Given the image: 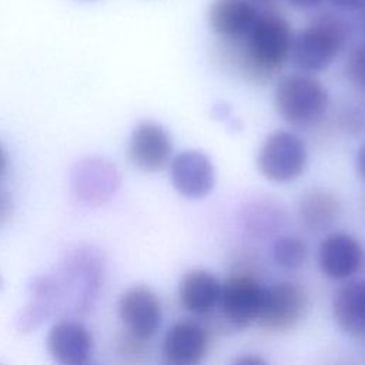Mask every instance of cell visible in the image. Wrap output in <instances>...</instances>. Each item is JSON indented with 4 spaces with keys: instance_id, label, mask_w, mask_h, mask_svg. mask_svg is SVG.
<instances>
[{
    "instance_id": "28",
    "label": "cell",
    "mask_w": 365,
    "mask_h": 365,
    "mask_svg": "<svg viewBox=\"0 0 365 365\" xmlns=\"http://www.w3.org/2000/svg\"><path fill=\"white\" fill-rule=\"evenodd\" d=\"M258 1H268V0H258Z\"/></svg>"
},
{
    "instance_id": "13",
    "label": "cell",
    "mask_w": 365,
    "mask_h": 365,
    "mask_svg": "<svg viewBox=\"0 0 365 365\" xmlns=\"http://www.w3.org/2000/svg\"><path fill=\"white\" fill-rule=\"evenodd\" d=\"M47 349L58 364L84 365L93 356V335L77 318H61L48 331Z\"/></svg>"
},
{
    "instance_id": "25",
    "label": "cell",
    "mask_w": 365,
    "mask_h": 365,
    "mask_svg": "<svg viewBox=\"0 0 365 365\" xmlns=\"http://www.w3.org/2000/svg\"><path fill=\"white\" fill-rule=\"evenodd\" d=\"M9 171V154L0 141V180L7 174Z\"/></svg>"
},
{
    "instance_id": "7",
    "label": "cell",
    "mask_w": 365,
    "mask_h": 365,
    "mask_svg": "<svg viewBox=\"0 0 365 365\" xmlns=\"http://www.w3.org/2000/svg\"><path fill=\"white\" fill-rule=\"evenodd\" d=\"M307 308L305 288L294 281H281L265 287L255 322L268 331H288L302 319Z\"/></svg>"
},
{
    "instance_id": "18",
    "label": "cell",
    "mask_w": 365,
    "mask_h": 365,
    "mask_svg": "<svg viewBox=\"0 0 365 365\" xmlns=\"http://www.w3.org/2000/svg\"><path fill=\"white\" fill-rule=\"evenodd\" d=\"M339 198L325 188L305 191L298 202V215L309 231H324L335 224L341 215Z\"/></svg>"
},
{
    "instance_id": "12",
    "label": "cell",
    "mask_w": 365,
    "mask_h": 365,
    "mask_svg": "<svg viewBox=\"0 0 365 365\" xmlns=\"http://www.w3.org/2000/svg\"><path fill=\"white\" fill-rule=\"evenodd\" d=\"M170 178L175 191L188 200L207 197L215 185V168L210 157L197 150H184L173 155Z\"/></svg>"
},
{
    "instance_id": "9",
    "label": "cell",
    "mask_w": 365,
    "mask_h": 365,
    "mask_svg": "<svg viewBox=\"0 0 365 365\" xmlns=\"http://www.w3.org/2000/svg\"><path fill=\"white\" fill-rule=\"evenodd\" d=\"M265 287L252 275L235 274L222 282L217 309L228 325L241 329L255 322Z\"/></svg>"
},
{
    "instance_id": "2",
    "label": "cell",
    "mask_w": 365,
    "mask_h": 365,
    "mask_svg": "<svg viewBox=\"0 0 365 365\" xmlns=\"http://www.w3.org/2000/svg\"><path fill=\"white\" fill-rule=\"evenodd\" d=\"M292 40V29L285 16L267 9L259 11L254 26L242 38L230 41L238 47L245 71L257 80H267L289 60Z\"/></svg>"
},
{
    "instance_id": "1",
    "label": "cell",
    "mask_w": 365,
    "mask_h": 365,
    "mask_svg": "<svg viewBox=\"0 0 365 365\" xmlns=\"http://www.w3.org/2000/svg\"><path fill=\"white\" fill-rule=\"evenodd\" d=\"M106 275V258L96 245L68 250L57 267L43 274L56 309V319L80 318L97 304Z\"/></svg>"
},
{
    "instance_id": "8",
    "label": "cell",
    "mask_w": 365,
    "mask_h": 365,
    "mask_svg": "<svg viewBox=\"0 0 365 365\" xmlns=\"http://www.w3.org/2000/svg\"><path fill=\"white\" fill-rule=\"evenodd\" d=\"M118 317L127 336L144 344L160 329L163 307L151 288L145 285H134L120 295Z\"/></svg>"
},
{
    "instance_id": "14",
    "label": "cell",
    "mask_w": 365,
    "mask_h": 365,
    "mask_svg": "<svg viewBox=\"0 0 365 365\" xmlns=\"http://www.w3.org/2000/svg\"><path fill=\"white\" fill-rule=\"evenodd\" d=\"M364 248L346 232H331L319 244L318 264L322 274L331 279L352 278L364 265Z\"/></svg>"
},
{
    "instance_id": "6",
    "label": "cell",
    "mask_w": 365,
    "mask_h": 365,
    "mask_svg": "<svg viewBox=\"0 0 365 365\" xmlns=\"http://www.w3.org/2000/svg\"><path fill=\"white\" fill-rule=\"evenodd\" d=\"M121 184L115 164L101 155H86L70 170V190L73 197L87 205L100 207L108 202Z\"/></svg>"
},
{
    "instance_id": "15",
    "label": "cell",
    "mask_w": 365,
    "mask_h": 365,
    "mask_svg": "<svg viewBox=\"0 0 365 365\" xmlns=\"http://www.w3.org/2000/svg\"><path fill=\"white\" fill-rule=\"evenodd\" d=\"M255 0H212L207 19L210 29L222 40H240L259 16Z\"/></svg>"
},
{
    "instance_id": "4",
    "label": "cell",
    "mask_w": 365,
    "mask_h": 365,
    "mask_svg": "<svg viewBox=\"0 0 365 365\" xmlns=\"http://www.w3.org/2000/svg\"><path fill=\"white\" fill-rule=\"evenodd\" d=\"M328 103L327 88L312 73L287 74L275 86V110L282 120L294 125L317 123L327 111Z\"/></svg>"
},
{
    "instance_id": "21",
    "label": "cell",
    "mask_w": 365,
    "mask_h": 365,
    "mask_svg": "<svg viewBox=\"0 0 365 365\" xmlns=\"http://www.w3.org/2000/svg\"><path fill=\"white\" fill-rule=\"evenodd\" d=\"M14 202L11 194L0 187V227L4 225L13 214Z\"/></svg>"
},
{
    "instance_id": "11",
    "label": "cell",
    "mask_w": 365,
    "mask_h": 365,
    "mask_svg": "<svg viewBox=\"0 0 365 365\" xmlns=\"http://www.w3.org/2000/svg\"><path fill=\"white\" fill-rule=\"evenodd\" d=\"M210 346V332L192 318H181L171 324L164 334L161 354L170 365H197Z\"/></svg>"
},
{
    "instance_id": "10",
    "label": "cell",
    "mask_w": 365,
    "mask_h": 365,
    "mask_svg": "<svg viewBox=\"0 0 365 365\" xmlns=\"http://www.w3.org/2000/svg\"><path fill=\"white\" fill-rule=\"evenodd\" d=\"M128 158L144 173L165 168L173 158V138L168 130L154 120L140 121L128 140Z\"/></svg>"
},
{
    "instance_id": "20",
    "label": "cell",
    "mask_w": 365,
    "mask_h": 365,
    "mask_svg": "<svg viewBox=\"0 0 365 365\" xmlns=\"http://www.w3.org/2000/svg\"><path fill=\"white\" fill-rule=\"evenodd\" d=\"M345 74L351 83L365 87V43L351 51L345 63Z\"/></svg>"
},
{
    "instance_id": "5",
    "label": "cell",
    "mask_w": 365,
    "mask_h": 365,
    "mask_svg": "<svg viewBox=\"0 0 365 365\" xmlns=\"http://www.w3.org/2000/svg\"><path fill=\"white\" fill-rule=\"evenodd\" d=\"M307 145L295 133L275 130L262 141L257 165L259 173L274 182H289L297 180L307 167Z\"/></svg>"
},
{
    "instance_id": "16",
    "label": "cell",
    "mask_w": 365,
    "mask_h": 365,
    "mask_svg": "<svg viewBox=\"0 0 365 365\" xmlns=\"http://www.w3.org/2000/svg\"><path fill=\"white\" fill-rule=\"evenodd\" d=\"M222 282L212 272L202 268L187 271L178 284V301L192 315L212 314L220 302Z\"/></svg>"
},
{
    "instance_id": "3",
    "label": "cell",
    "mask_w": 365,
    "mask_h": 365,
    "mask_svg": "<svg viewBox=\"0 0 365 365\" xmlns=\"http://www.w3.org/2000/svg\"><path fill=\"white\" fill-rule=\"evenodd\" d=\"M346 37L348 27L342 19L332 13H321L294 36L289 58L301 71H324L342 51Z\"/></svg>"
},
{
    "instance_id": "17",
    "label": "cell",
    "mask_w": 365,
    "mask_h": 365,
    "mask_svg": "<svg viewBox=\"0 0 365 365\" xmlns=\"http://www.w3.org/2000/svg\"><path fill=\"white\" fill-rule=\"evenodd\" d=\"M332 314L338 327L348 335H365V279H349L336 289Z\"/></svg>"
},
{
    "instance_id": "19",
    "label": "cell",
    "mask_w": 365,
    "mask_h": 365,
    "mask_svg": "<svg viewBox=\"0 0 365 365\" xmlns=\"http://www.w3.org/2000/svg\"><path fill=\"white\" fill-rule=\"evenodd\" d=\"M272 259L284 269H298L308 259L307 244L295 235H281L272 244Z\"/></svg>"
},
{
    "instance_id": "26",
    "label": "cell",
    "mask_w": 365,
    "mask_h": 365,
    "mask_svg": "<svg viewBox=\"0 0 365 365\" xmlns=\"http://www.w3.org/2000/svg\"><path fill=\"white\" fill-rule=\"evenodd\" d=\"M237 362H240V364H265V361L258 356H244V358L238 359Z\"/></svg>"
},
{
    "instance_id": "23",
    "label": "cell",
    "mask_w": 365,
    "mask_h": 365,
    "mask_svg": "<svg viewBox=\"0 0 365 365\" xmlns=\"http://www.w3.org/2000/svg\"><path fill=\"white\" fill-rule=\"evenodd\" d=\"M292 7L299 10H309L319 6L324 0H287Z\"/></svg>"
},
{
    "instance_id": "22",
    "label": "cell",
    "mask_w": 365,
    "mask_h": 365,
    "mask_svg": "<svg viewBox=\"0 0 365 365\" xmlns=\"http://www.w3.org/2000/svg\"><path fill=\"white\" fill-rule=\"evenodd\" d=\"M329 1L336 10H341V11L354 13L365 9V0H329Z\"/></svg>"
},
{
    "instance_id": "24",
    "label": "cell",
    "mask_w": 365,
    "mask_h": 365,
    "mask_svg": "<svg viewBox=\"0 0 365 365\" xmlns=\"http://www.w3.org/2000/svg\"><path fill=\"white\" fill-rule=\"evenodd\" d=\"M356 171L359 177L365 181V143L359 147L356 153Z\"/></svg>"
},
{
    "instance_id": "27",
    "label": "cell",
    "mask_w": 365,
    "mask_h": 365,
    "mask_svg": "<svg viewBox=\"0 0 365 365\" xmlns=\"http://www.w3.org/2000/svg\"><path fill=\"white\" fill-rule=\"evenodd\" d=\"M3 288V278H1V275H0V289Z\"/></svg>"
}]
</instances>
